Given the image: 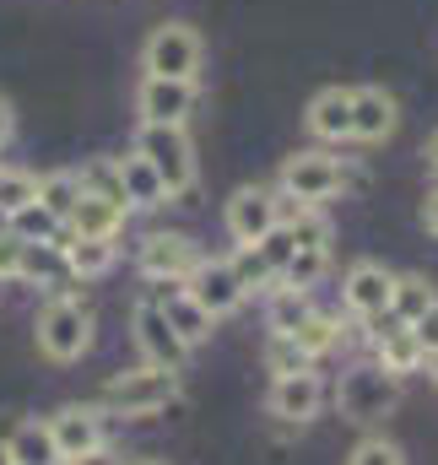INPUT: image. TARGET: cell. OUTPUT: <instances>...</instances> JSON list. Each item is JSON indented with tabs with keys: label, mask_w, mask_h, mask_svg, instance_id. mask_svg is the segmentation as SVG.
I'll return each instance as SVG.
<instances>
[{
	"label": "cell",
	"mask_w": 438,
	"mask_h": 465,
	"mask_svg": "<svg viewBox=\"0 0 438 465\" xmlns=\"http://www.w3.org/2000/svg\"><path fill=\"white\" fill-rule=\"evenodd\" d=\"M93 331H98V320L76 292H55L33 320V341L49 362H82L93 351Z\"/></svg>",
	"instance_id": "obj_1"
},
{
	"label": "cell",
	"mask_w": 438,
	"mask_h": 465,
	"mask_svg": "<svg viewBox=\"0 0 438 465\" xmlns=\"http://www.w3.org/2000/svg\"><path fill=\"white\" fill-rule=\"evenodd\" d=\"M130 152L152 163V173L163 179L168 201L195 195V141L184 135V124H141Z\"/></svg>",
	"instance_id": "obj_2"
},
{
	"label": "cell",
	"mask_w": 438,
	"mask_h": 465,
	"mask_svg": "<svg viewBox=\"0 0 438 465\" xmlns=\"http://www.w3.org/2000/svg\"><path fill=\"white\" fill-rule=\"evenodd\" d=\"M395 406H401V379L384 373L379 362H357V368H346L341 384H335V411H341L346 422H357V428L384 422Z\"/></svg>",
	"instance_id": "obj_3"
},
{
	"label": "cell",
	"mask_w": 438,
	"mask_h": 465,
	"mask_svg": "<svg viewBox=\"0 0 438 465\" xmlns=\"http://www.w3.org/2000/svg\"><path fill=\"white\" fill-rule=\"evenodd\" d=\"M174 401H179V373L152 368V362L124 368L104 384V411H114V417H157Z\"/></svg>",
	"instance_id": "obj_4"
},
{
	"label": "cell",
	"mask_w": 438,
	"mask_h": 465,
	"mask_svg": "<svg viewBox=\"0 0 438 465\" xmlns=\"http://www.w3.org/2000/svg\"><path fill=\"white\" fill-rule=\"evenodd\" d=\"M201 60H206V44L190 22H163L146 33L141 44V71L146 76H168V82H195L201 76Z\"/></svg>",
	"instance_id": "obj_5"
},
{
	"label": "cell",
	"mask_w": 438,
	"mask_h": 465,
	"mask_svg": "<svg viewBox=\"0 0 438 465\" xmlns=\"http://www.w3.org/2000/svg\"><path fill=\"white\" fill-rule=\"evenodd\" d=\"M352 184V168L330 152H293L276 173V190L287 201H304V206H320V201H335L341 190Z\"/></svg>",
	"instance_id": "obj_6"
},
{
	"label": "cell",
	"mask_w": 438,
	"mask_h": 465,
	"mask_svg": "<svg viewBox=\"0 0 438 465\" xmlns=\"http://www.w3.org/2000/svg\"><path fill=\"white\" fill-rule=\"evenodd\" d=\"M201 260H206V254H201V243H195L190 232H146L141 249H135L141 276L157 282V287H179Z\"/></svg>",
	"instance_id": "obj_7"
},
{
	"label": "cell",
	"mask_w": 438,
	"mask_h": 465,
	"mask_svg": "<svg viewBox=\"0 0 438 465\" xmlns=\"http://www.w3.org/2000/svg\"><path fill=\"white\" fill-rule=\"evenodd\" d=\"M195 109H201V82L141 76V87H135V114H141V124H190Z\"/></svg>",
	"instance_id": "obj_8"
},
{
	"label": "cell",
	"mask_w": 438,
	"mask_h": 465,
	"mask_svg": "<svg viewBox=\"0 0 438 465\" xmlns=\"http://www.w3.org/2000/svg\"><path fill=\"white\" fill-rule=\"evenodd\" d=\"M130 331H135V347H141V357H146L152 368L184 373V362H190V347H184V341L168 331V320H163L157 298H141V303L130 309Z\"/></svg>",
	"instance_id": "obj_9"
},
{
	"label": "cell",
	"mask_w": 438,
	"mask_h": 465,
	"mask_svg": "<svg viewBox=\"0 0 438 465\" xmlns=\"http://www.w3.org/2000/svg\"><path fill=\"white\" fill-rule=\"evenodd\" d=\"M179 287H184V292H190V298L212 314V320L238 314V309H244V298H249V292L238 287V276H233V265H227V260H201V265H195Z\"/></svg>",
	"instance_id": "obj_10"
},
{
	"label": "cell",
	"mask_w": 438,
	"mask_h": 465,
	"mask_svg": "<svg viewBox=\"0 0 438 465\" xmlns=\"http://www.w3.org/2000/svg\"><path fill=\"white\" fill-rule=\"evenodd\" d=\"M390 292H395V271L379 265V260H357L346 276H341V298L357 320H379L390 314Z\"/></svg>",
	"instance_id": "obj_11"
},
{
	"label": "cell",
	"mask_w": 438,
	"mask_h": 465,
	"mask_svg": "<svg viewBox=\"0 0 438 465\" xmlns=\"http://www.w3.org/2000/svg\"><path fill=\"white\" fill-rule=\"evenodd\" d=\"M222 223H227V238H233V243H260L265 232L276 228V190H265V184L233 190Z\"/></svg>",
	"instance_id": "obj_12"
},
{
	"label": "cell",
	"mask_w": 438,
	"mask_h": 465,
	"mask_svg": "<svg viewBox=\"0 0 438 465\" xmlns=\"http://www.w3.org/2000/svg\"><path fill=\"white\" fill-rule=\"evenodd\" d=\"M368 336H373V362H379L384 373H395V379H406V373H417V368L428 362V351L412 336V325H401L395 314L368 320Z\"/></svg>",
	"instance_id": "obj_13"
},
{
	"label": "cell",
	"mask_w": 438,
	"mask_h": 465,
	"mask_svg": "<svg viewBox=\"0 0 438 465\" xmlns=\"http://www.w3.org/2000/svg\"><path fill=\"white\" fill-rule=\"evenodd\" d=\"M265 406H271V417H282V422H314L320 406H325V379H320L314 368L282 373V379H271Z\"/></svg>",
	"instance_id": "obj_14"
},
{
	"label": "cell",
	"mask_w": 438,
	"mask_h": 465,
	"mask_svg": "<svg viewBox=\"0 0 438 465\" xmlns=\"http://www.w3.org/2000/svg\"><path fill=\"white\" fill-rule=\"evenodd\" d=\"M395 124H401L395 93H384V87H352V141L379 146V141L395 135Z\"/></svg>",
	"instance_id": "obj_15"
},
{
	"label": "cell",
	"mask_w": 438,
	"mask_h": 465,
	"mask_svg": "<svg viewBox=\"0 0 438 465\" xmlns=\"http://www.w3.org/2000/svg\"><path fill=\"white\" fill-rule=\"evenodd\" d=\"M49 433H55V450H60V460H76V455H87V450L109 444V433H104V417H98L93 406H60V411L49 417Z\"/></svg>",
	"instance_id": "obj_16"
},
{
	"label": "cell",
	"mask_w": 438,
	"mask_h": 465,
	"mask_svg": "<svg viewBox=\"0 0 438 465\" xmlns=\"http://www.w3.org/2000/svg\"><path fill=\"white\" fill-rule=\"evenodd\" d=\"M304 124H309L314 141H330V146L352 141V87H320V93L309 98Z\"/></svg>",
	"instance_id": "obj_17"
},
{
	"label": "cell",
	"mask_w": 438,
	"mask_h": 465,
	"mask_svg": "<svg viewBox=\"0 0 438 465\" xmlns=\"http://www.w3.org/2000/svg\"><path fill=\"white\" fill-rule=\"evenodd\" d=\"M157 309H163V320H168V331L184 341V347L195 351L201 341H212V331H217V320L184 292V287H168V292H157Z\"/></svg>",
	"instance_id": "obj_18"
},
{
	"label": "cell",
	"mask_w": 438,
	"mask_h": 465,
	"mask_svg": "<svg viewBox=\"0 0 438 465\" xmlns=\"http://www.w3.org/2000/svg\"><path fill=\"white\" fill-rule=\"evenodd\" d=\"M124 217L130 212L104 201V195H76V206L65 212V232H76V238H119Z\"/></svg>",
	"instance_id": "obj_19"
},
{
	"label": "cell",
	"mask_w": 438,
	"mask_h": 465,
	"mask_svg": "<svg viewBox=\"0 0 438 465\" xmlns=\"http://www.w3.org/2000/svg\"><path fill=\"white\" fill-rule=\"evenodd\" d=\"M5 450H11V465H65L60 460V450H55L49 422H38V417H22V422L11 428Z\"/></svg>",
	"instance_id": "obj_20"
},
{
	"label": "cell",
	"mask_w": 438,
	"mask_h": 465,
	"mask_svg": "<svg viewBox=\"0 0 438 465\" xmlns=\"http://www.w3.org/2000/svg\"><path fill=\"white\" fill-rule=\"evenodd\" d=\"M119 190H124V206L130 212H146V206H163L168 201V190H163V179L152 173V163L146 157H119Z\"/></svg>",
	"instance_id": "obj_21"
},
{
	"label": "cell",
	"mask_w": 438,
	"mask_h": 465,
	"mask_svg": "<svg viewBox=\"0 0 438 465\" xmlns=\"http://www.w3.org/2000/svg\"><path fill=\"white\" fill-rule=\"evenodd\" d=\"M65 265H71V276H109L114 260H119V243L114 238H76V232H65Z\"/></svg>",
	"instance_id": "obj_22"
},
{
	"label": "cell",
	"mask_w": 438,
	"mask_h": 465,
	"mask_svg": "<svg viewBox=\"0 0 438 465\" xmlns=\"http://www.w3.org/2000/svg\"><path fill=\"white\" fill-rule=\"evenodd\" d=\"M65 276H71V265H65V249H60V243H22V265H16V282L60 287Z\"/></svg>",
	"instance_id": "obj_23"
},
{
	"label": "cell",
	"mask_w": 438,
	"mask_h": 465,
	"mask_svg": "<svg viewBox=\"0 0 438 465\" xmlns=\"http://www.w3.org/2000/svg\"><path fill=\"white\" fill-rule=\"evenodd\" d=\"M287 336L298 341V351H304L309 362H320L325 351L341 347V320H335V314H314V309H309V314H304V320H298Z\"/></svg>",
	"instance_id": "obj_24"
},
{
	"label": "cell",
	"mask_w": 438,
	"mask_h": 465,
	"mask_svg": "<svg viewBox=\"0 0 438 465\" xmlns=\"http://www.w3.org/2000/svg\"><path fill=\"white\" fill-rule=\"evenodd\" d=\"M438 303V287L423 276V271H406V276H395V292H390V314L401 320V325H412L423 309H433Z\"/></svg>",
	"instance_id": "obj_25"
},
{
	"label": "cell",
	"mask_w": 438,
	"mask_h": 465,
	"mask_svg": "<svg viewBox=\"0 0 438 465\" xmlns=\"http://www.w3.org/2000/svg\"><path fill=\"white\" fill-rule=\"evenodd\" d=\"M5 228L16 232L22 243H65V223H60L49 206H38V201H27L22 212H11Z\"/></svg>",
	"instance_id": "obj_26"
},
{
	"label": "cell",
	"mask_w": 438,
	"mask_h": 465,
	"mask_svg": "<svg viewBox=\"0 0 438 465\" xmlns=\"http://www.w3.org/2000/svg\"><path fill=\"white\" fill-rule=\"evenodd\" d=\"M309 309H314V303H309L304 287H282V282H276V287L265 292V325H271V336H287Z\"/></svg>",
	"instance_id": "obj_27"
},
{
	"label": "cell",
	"mask_w": 438,
	"mask_h": 465,
	"mask_svg": "<svg viewBox=\"0 0 438 465\" xmlns=\"http://www.w3.org/2000/svg\"><path fill=\"white\" fill-rule=\"evenodd\" d=\"M76 184H82V195H104L114 206H124V190H119V157H87L82 168H76ZM130 212V206H124Z\"/></svg>",
	"instance_id": "obj_28"
},
{
	"label": "cell",
	"mask_w": 438,
	"mask_h": 465,
	"mask_svg": "<svg viewBox=\"0 0 438 465\" xmlns=\"http://www.w3.org/2000/svg\"><path fill=\"white\" fill-rule=\"evenodd\" d=\"M76 195H82L76 173H71V168H55V173H44V179H38V195H33V201H38V206H49V212L65 223V212L76 206Z\"/></svg>",
	"instance_id": "obj_29"
},
{
	"label": "cell",
	"mask_w": 438,
	"mask_h": 465,
	"mask_svg": "<svg viewBox=\"0 0 438 465\" xmlns=\"http://www.w3.org/2000/svg\"><path fill=\"white\" fill-rule=\"evenodd\" d=\"M227 265H233V276H238V287H244V292H254V287H260V292H271V287H276V271L265 265V254H260L254 243H238Z\"/></svg>",
	"instance_id": "obj_30"
},
{
	"label": "cell",
	"mask_w": 438,
	"mask_h": 465,
	"mask_svg": "<svg viewBox=\"0 0 438 465\" xmlns=\"http://www.w3.org/2000/svg\"><path fill=\"white\" fill-rule=\"evenodd\" d=\"M325 271H330V249H293V260L282 265V276H276V282H282V287H304V292H309Z\"/></svg>",
	"instance_id": "obj_31"
},
{
	"label": "cell",
	"mask_w": 438,
	"mask_h": 465,
	"mask_svg": "<svg viewBox=\"0 0 438 465\" xmlns=\"http://www.w3.org/2000/svg\"><path fill=\"white\" fill-rule=\"evenodd\" d=\"M33 195H38V179H33V173H22V168H0V217L22 212Z\"/></svg>",
	"instance_id": "obj_32"
},
{
	"label": "cell",
	"mask_w": 438,
	"mask_h": 465,
	"mask_svg": "<svg viewBox=\"0 0 438 465\" xmlns=\"http://www.w3.org/2000/svg\"><path fill=\"white\" fill-rule=\"evenodd\" d=\"M265 368H271V379H282V373H304V368H314V362L298 351L293 336H271V341H265Z\"/></svg>",
	"instance_id": "obj_33"
},
{
	"label": "cell",
	"mask_w": 438,
	"mask_h": 465,
	"mask_svg": "<svg viewBox=\"0 0 438 465\" xmlns=\"http://www.w3.org/2000/svg\"><path fill=\"white\" fill-rule=\"evenodd\" d=\"M346 465H406V455H401V444H390V439H363V444L346 455Z\"/></svg>",
	"instance_id": "obj_34"
},
{
	"label": "cell",
	"mask_w": 438,
	"mask_h": 465,
	"mask_svg": "<svg viewBox=\"0 0 438 465\" xmlns=\"http://www.w3.org/2000/svg\"><path fill=\"white\" fill-rule=\"evenodd\" d=\"M16 265H22V238L0 228V282H16Z\"/></svg>",
	"instance_id": "obj_35"
},
{
	"label": "cell",
	"mask_w": 438,
	"mask_h": 465,
	"mask_svg": "<svg viewBox=\"0 0 438 465\" xmlns=\"http://www.w3.org/2000/svg\"><path fill=\"white\" fill-rule=\"evenodd\" d=\"M412 336L423 341V351H438V303H433V309H423V314L412 320Z\"/></svg>",
	"instance_id": "obj_36"
},
{
	"label": "cell",
	"mask_w": 438,
	"mask_h": 465,
	"mask_svg": "<svg viewBox=\"0 0 438 465\" xmlns=\"http://www.w3.org/2000/svg\"><path fill=\"white\" fill-rule=\"evenodd\" d=\"M65 465H124V455H114L109 444H98V450H87V455H76V460Z\"/></svg>",
	"instance_id": "obj_37"
},
{
	"label": "cell",
	"mask_w": 438,
	"mask_h": 465,
	"mask_svg": "<svg viewBox=\"0 0 438 465\" xmlns=\"http://www.w3.org/2000/svg\"><path fill=\"white\" fill-rule=\"evenodd\" d=\"M11 135H16V109H11V98H0V152L11 146Z\"/></svg>",
	"instance_id": "obj_38"
},
{
	"label": "cell",
	"mask_w": 438,
	"mask_h": 465,
	"mask_svg": "<svg viewBox=\"0 0 438 465\" xmlns=\"http://www.w3.org/2000/svg\"><path fill=\"white\" fill-rule=\"evenodd\" d=\"M423 228H428V232L438 238V190L428 195V201H423Z\"/></svg>",
	"instance_id": "obj_39"
},
{
	"label": "cell",
	"mask_w": 438,
	"mask_h": 465,
	"mask_svg": "<svg viewBox=\"0 0 438 465\" xmlns=\"http://www.w3.org/2000/svg\"><path fill=\"white\" fill-rule=\"evenodd\" d=\"M428 373H433V384H438V351H428V362H423Z\"/></svg>",
	"instance_id": "obj_40"
},
{
	"label": "cell",
	"mask_w": 438,
	"mask_h": 465,
	"mask_svg": "<svg viewBox=\"0 0 438 465\" xmlns=\"http://www.w3.org/2000/svg\"><path fill=\"white\" fill-rule=\"evenodd\" d=\"M428 163L438 168V130H433V141H428Z\"/></svg>",
	"instance_id": "obj_41"
},
{
	"label": "cell",
	"mask_w": 438,
	"mask_h": 465,
	"mask_svg": "<svg viewBox=\"0 0 438 465\" xmlns=\"http://www.w3.org/2000/svg\"><path fill=\"white\" fill-rule=\"evenodd\" d=\"M0 465H11V450H5V439H0Z\"/></svg>",
	"instance_id": "obj_42"
},
{
	"label": "cell",
	"mask_w": 438,
	"mask_h": 465,
	"mask_svg": "<svg viewBox=\"0 0 438 465\" xmlns=\"http://www.w3.org/2000/svg\"><path fill=\"white\" fill-rule=\"evenodd\" d=\"M135 465H163V460H135Z\"/></svg>",
	"instance_id": "obj_43"
}]
</instances>
